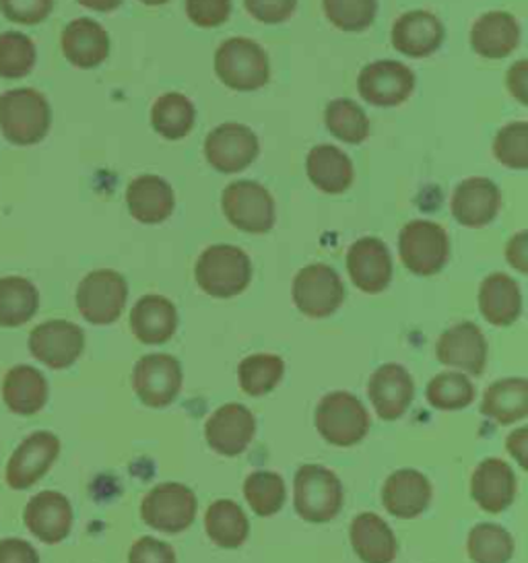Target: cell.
<instances>
[{
    "instance_id": "cell-23",
    "label": "cell",
    "mask_w": 528,
    "mask_h": 563,
    "mask_svg": "<svg viewBox=\"0 0 528 563\" xmlns=\"http://www.w3.org/2000/svg\"><path fill=\"white\" fill-rule=\"evenodd\" d=\"M471 496L479 508L490 514L510 508L516 496V475L502 459H485L471 477Z\"/></svg>"
},
{
    "instance_id": "cell-33",
    "label": "cell",
    "mask_w": 528,
    "mask_h": 563,
    "mask_svg": "<svg viewBox=\"0 0 528 563\" xmlns=\"http://www.w3.org/2000/svg\"><path fill=\"white\" fill-rule=\"evenodd\" d=\"M481 413L502 426H510L528 415V380L504 378L485 390Z\"/></svg>"
},
{
    "instance_id": "cell-52",
    "label": "cell",
    "mask_w": 528,
    "mask_h": 563,
    "mask_svg": "<svg viewBox=\"0 0 528 563\" xmlns=\"http://www.w3.org/2000/svg\"><path fill=\"white\" fill-rule=\"evenodd\" d=\"M527 442H528V428H520L508 435L506 446L510 450L512 456L518 461L522 468H527Z\"/></svg>"
},
{
    "instance_id": "cell-20",
    "label": "cell",
    "mask_w": 528,
    "mask_h": 563,
    "mask_svg": "<svg viewBox=\"0 0 528 563\" xmlns=\"http://www.w3.org/2000/svg\"><path fill=\"white\" fill-rule=\"evenodd\" d=\"M23 520L33 537L46 545H56L70 534L73 506L58 492H42L28 501Z\"/></svg>"
},
{
    "instance_id": "cell-53",
    "label": "cell",
    "mask_w": 528,
    "mask_h": 563,
    "mask_svg": "<svg viewBox=\"0 0 528 563\" xmlns=\"http://www.w3.org/2000/svg\"><path fill=\"white\" fill-rule=\"evenodd\" d=\"M77 2L82 4L85 9H91V11H98V13H110L122 4V0H77Z\"/></svg>"
},
{
    "instance_id": "cell-26",
    "label": "cell",
    "mask_w": 528,
    "mask_h": 563,
    "mask_svg": "<svg viewBox=\"0 0 528 563\" xmlns=\"http://www.w3.org/2000/svg\"><path fill=\"white\" fill-rule=\"evenodd\" d=\"M444 42L442 21L428 11H411L393 27V46L405 56L424 58L438 51Z\"/></svg>"
},
{
    "instance_id": "cell-3",
    "label": "cell",
    "mask_w": 528,
    "mask_h": 563,
    "mask_svg": "<svg viewBox=\"0 0 528 563\" xmlns=\"http://www.w3.org/2000/svg\"><path fill=\"white\" fill-rule=\"evenodd\" d=\"M294 508L310 525L334 520L343 508V483L322 464L299 466L294 479Z\"/></svg>"
},
{
    "instance_id": "cell-40",
    "label": "cell",
    "mask_w": 528,
    "mask_h": 563,
    "mask_svg": "<svg viewBox=\"0 0 528 563\" xmlns=\"http://www.w3.org/2000/svg\"><path fill=\"white\" fill-rule=\"evenodd\" d=\"M324 122L330 133L349 145H360L370 136V120L353 100L330 101Z\"/></svg>"
},
{
    "instance_id": "cell-21",
    "label": "cell",
    "mask_w": 528,
    "mask_h": 563,
    "mask_svg": "<svg viewBox=\"0 0 528 563\" xmlns=\"http://www.w3.org/2000/svg\"><path fill=\"white\" fill-rule=\"evenodd\" d=\"M431 485L428 477L415 468H400L384 481L382 504L396 518L411 520L428 510Z\"/></svg>"
},
{
    "instance_id": "cell-28",
    "label": "cell",
    "mask_w": 528,
    "mask_h": 563,
    "mask_svg": "<svg viewBox=\"0 0 528 563\" xmlns=\"http://www.w3.org/2000/svg\"><path fill=\"white\" fill-rule=\"evenodd\" d=\"M127 205L131 216L145 223H164L174 213V190L160 176H139L127 188Z\"/></svg>"
},
{
    "instance_id": "cell-38",
    "label": "cell",
    "mask_w": 528,
    "mask_h": 563,
    "mask_svg": "<svg viewBox=\"0 0 528 563\" xmlns=\"http://www.w3.org/2000/svg\"><path fill=\"white\" fill-rule=\"evenodd\" d=\"M466 551L473 563H508L514 555V541L504 527L483 522L469 532Z\"/></svg>"
},
{
    "instance_id": "cell-17",
    "label": "cell",
    "mask_w": 528,
    "mask_h": 563,
    "mask_svg": "<svg viewBox=\"0 0 528 563\" xmlns=\"http://www.w3.org/2000/svg\"><path fill=\"white\" fill-rule=\"evenodd\" d=\"M346 271L363 294H380L393 282V258L378 238H362L346 252Z\"/></svg>"
},
{
    "instance_id": "cell-46",
    "label": "cell",
    "mask_w": 528,
    "mask_h": 563,
    "mask_svg": "<svg viewBox=\"0 0 528 563\" xmlns=\"http://www.w3.org/2000/svg\"><path fill=\"white\" fill-rule=\"evenodd\" d=\"M186 13L202 30L219 27L230 19L231 0H186Z\"/></svg>"
},
{
    "instance_id": "cell-11",
    "label": "cell",
    "mask_w": 528,
    "mask_h": 563,
    "mask_svg": "<svg viewBox=\"0 0 528 563\" xmlns=\"http://www.w3.org/2000/svg\"><path fill=\"white\" fill-rule=\"evenodd\" d=\"M223 213L233 228L248 233H266L275 225V200L258 183L240 180L223 190Z\"/></svg>"
},
{
    "instance_id": "cell-25",
    "label": "cell",
    "mask_w": 528,
    "mask_h": 563,
    "mask_svg": "<svg viewBox=\"0 0 528 563\" xmlns=\"http://www.w3.org/2000/svg\"><path fill=\"white\" fill-rule=\"evenodd\" d=\"M178 329V310L164 296H143L131 312V331L145 345H162Z\"/></svg>"
},
{
    "instance_id": "cell-50",
    "label": "cell",
    "mask_w": 528,
    "mask_h": 563,
    "mask_svg": "<svg viewBox=\"0 0 528 563\" xmlns=\"http://www.w3.org/2000/svg\"><path fill=\"white\" fill-rule=\"evenodd\" d=\"M506 256H508V263H510L514 268H518L520 273H527V233L520 232L516 238H514V240H510L508 250H506Z\"/></svg>"
},
{
    "instance_id": "cell-22",
    "label": "cell",
    "mask_w": 528,
    "mask_h": 563,
    "mask_svg": "<svg viewBox=\"0 0 528 563\" xmlns=\"http://www.w3.org/2000/svg\"><path fill=\"white\" fill-rule=\"evenodd\" d=\"M502 205L499 188L487 178H469L452 195V216L464 228H485Z\"/></svg>"
},
{
    "instance_id": "cell-32",
    "label": "cell",
    "mask_w": 528,
    "mask_h": 563,
    "mask_svg": "<svg viewBox=\"0 0 528 563\" xmlns=\"http://www.w3.org/2000/svg\"><path fill=\"white\" fill-rule=\"evenodd\" d=\"M306 172L310 183L324 195H343L353 183V164L334 145H318L308 153Z\"/></svg>"
},
{
    "instance_id": "cell-54",
    "label": "cell",
    "mask_w": 528,
    "mask_h": 563,
    "mask_svg": "<svg viewBox=\"0 0 528 563\" xmlns=\"http://www.w3.org/2000/svg\"><path fill=\"white\" fill-rule=\"evenodd\" d=\"M141 2H145L148 7H160V4H165L167 0H141Z\"/></svg>"
},
{
    "instance_id": "cell-15",
    "label": "cell",
    "mask_w": 528,
    "mask_h": 563,
    "mask_svg": "<svg viewBox=\"0 0 528 563\" xmlns=\"http://www.w3.org/2000/svg\"><path fill=\"white\" fill-rule=\"evenodd\" d=\"M358 89L372 106L393 108L409 100L415 89V75L409 67L396 60H378L363 68Z\"/></svg>"
},
{
    "instance_id": "cell-8",
    "label": "cell",
    "mask_w": 528,
    "mask_h": 563,
    "mask_svg": "<svg viewBox=\"0 0 528 563\" xmlns=\"http://www.w3.org/2000/svg\"><path fill=\"white\" fill-rule=\"evenodd\" d=\"M197 496L182 483L155 485L141 504V516L151 529L178 534L197 518Z\"/></svg>"
},
{
    "instance_id": "cell-36",
    "label": "cell",
    "mask_w": 528,
    "mask_h": 563,
    "mask_svg": "<svg viewBox=\"0 0 528 563\" xmlns=\"http://www.w3.org/2000/svg\"><path fill=\"white\" fill-rule=\"evenodd\" d=\"M197 120V110L193 101L182 93H165L151 108V124L155 133L169 141L184 139L193 131Z\"/></svg>"
},
{
    "instance_id": "cell-45",
    "label": "cell",
    "mask_w": 528,
    "mask_h": 563,
    "mask_svg": "<svg viewBox=\"0 0 528 563\" xmlns=\"http://www.w3.org/2000/svg\"><path fill=\"white\" fill-rule=\"evenodd\" d=\"M54 0H0V13L19 25H37L50 18Z\"/></svg>"
},
{
    "instance_id": "cell-39",
    "label": "cell",
    "mask_w": 528,
    "mask_h": 563,
    "mask_svg": "<svg viewBox=\"0 0 528 563\" xmlns=\"http://www.w3.org/2000/svg\"><path fill=\"white\" fill-rule=\"evenodd\" d=\"M426 397L440 411H459L475 400V386L462 372H444L429 382Z\"/></svg>"
},
{
    "instance_id": "cell-7",
    "label": "cell",
    "mask_w": 528,
    "mask_h": 563,
    "mask_svg": "<svg viewBox=\"0 0 528 563\" xmlns=\"http://www.w3.org/2000/svg\"><path fill=\"white\" fill-rule=\"evenodd\" d=\"M129 299V285L127 279L110 271L99 268L91 271L77 289V308L82 318L91 324L106 327L116 322Z\"/></svg>"
},
{
    "instance_id": "cell-27",
    "label": "cell",
    "mask_w": 528,
    "mask_h": 563,
    "mask_svg": "<svg viewBox=\"0 0 528 563\" xmlns=\"http://www.w3.org/2000/svg\"><path fill=\"white\" fill-rule=\"evenodd\" d=\"M351 545L363 563H393L398 553L395 532L378 514H358L351 522Z\"/></svg>"
},
{
    "instance_id": "cell-43",
    "label": "cell",
    "mask_w": 528,
    "mask_h": 563,
    "mask_svg": "<svg viewBox=\"0 0 528 563\" xmlns=\"http://www.w3.org/2000/svg\"><path fill=\"white\" fill-rule=\"evenodd\" d=\"M322 7L337 30L363 32L376 19L378 0H322Z\"/></svg>"
},
{
    "instance_id": "cell-42",
    "label": "cell",
    "mask_w": 528,
    "mask_h": 563,
    "mask_svg": "<svg viewBox=\"0 0 528 563\" xmlns=\"http://www.w3.org/2000/svg\"><path fill=\"white\" fill-rule=\"evenodd\" d=\"M35 46L32 37L19 32L0 34V79H23L35 67Z\"/></svg>"
},
{
    "instance_id": "cell-37",
    "label": "cell",
    "mask_w": 528,
    "mask_h": 563,
    "mask_svg": "<svg viewBox=\"0 0 528 563\" xmlns=\"http://www.w3.org/2000/svg\"><path fill=\"white\" fill-rule=\"evenodd\" d=\"M285 374V362L273 353H256L238 367L240 388L248 397H264L277 388Z\"/></svg>"
},
{
    "instance_id": "cell-18",
    "label": "cell",
    "mask_w": 528,
    "mask_h": 563,
    "mask_svg": "<svg viewBox=\"0 0 528 563\" xmlns=\"http://www.w3.org/2000/svg\"><path fill=\"white\" fill-rule=\"evenodd\" d=\"M436 353L442 364L473 376H481L487 365V341L473 322H461L442 332L436 343Z\"/></svg>"
},
{
    "instance_id": "cell-16",
    "label": "cell",
    "mask_w": 528,
    "mask_h": 563,
    "mask_svg": "<svg viewBox=\"0 0 528 563\" xmlns=\"http://www.w3.org/2000/svg\"><path fill=\"white\" fill-rule=\"evenodd\" d=\"M256 433V419L244 405L228 402L205 423L207 444L221 456H240Z\"/></svg>"
},
{
    "instance_id": "cell-13",
    "label": "cell",
    "mask_w": 528,
    "mask_h": 563,
    "mask_svg": "<svg viewBox=\"0 0 528 563\" xmlns=\"http://www.w3.org/2000/svg\"><path fill=\"white\" fill-rule=\"evenodd\" d=\"M258 136L244 124L226 122L205 141L207 162L221 174H238L258 157Z\"/></svg>"
},
{
    "instance_id": "cell-29",
    "label": "cell",
    "mask_w": 528,
    "mask_h": 563,
    "mask_svg": "<svg viewBox=\"0 0 528 563\" xmlns=\"http://www.w3.org/2000/svg\"><path fill=\"white\" fill-rule=\"evenodd\" d=\"M2 398L15 415H35L48 402V382L32 365H15L4 374Z\"/></svg>"
},
{
    "instance_id": "cell-47",
    "label": "cell",
    "mask_w": 528,
    "mask_h": 563,
    "mask_svg": "<svg viewBox=\"0 0 528 563\" xmlns=\"http://www.w3.org/2000/svg\"><path fill=\"white\" fill-rule=\"evenodd\" d=\"M246 11L261 23L277 25L294 15L297 0H244Z\"/></svg>"
},
{
    "instance_id": "cell-31",
    "label": "cell",
    "mask_w": 528,
    "mask_h": 563,
    "mask_svg": "<svg viewBox=\"0 0 528 563\" xmlns=\"http://www.w3.org/2000/svg\"><path fill=\"white\" fill-rule=\"evenodd\" d=\"M479 310L494 327H508L522 312V294L518 283L504 273L485 277L479 287Z\"/></svg>"
},
{
    "instance_id": "cell-14",
    "label": "cell",
    "mask_w": 528,
    "mask_h": 563,
    "mask_svg": "<svg viewBox=\"0 0 528 563\" xmlns=\"http://www.w3.org/2000/svg\"><path fill=\"white\" fill-rule=\"evenodd\" d=\"M28 345L33 357L50 369H66L81 357L85 332L68 320H48L33 329Z\"/></svg>"
},
{
    "instance_id": "cell-5",
    "label": "cell",
    "mask_w": 528,
    "mask_h": 563,
    "mask_svg": "<svg viewBox=\"0 0 528 563\" xmlns=\"http://www.w3.org/2000/svg\"><path fill=\"white\" fill-rule=\"evenodd\" d=\"M215 73L221 84L235 91H256L268 84L271 67L266 52L256 42L231 37L215 54Z\"/></svg>"
},
{
    "instance_id": "cell-49",
    "label": "cell",
    "mask_w": 528,
    "mask_h": 563,
    "mask_svg": "<svg viewBox=\"0 0 528 563\" xmlns=\"http://www.w3.org/2000/svg\"><path fill=\"white\" fill-rule=\"evenodd\" d=\"M0 563H40V555L35 547L23 539H2Z\"/></svg>"
},
{
    "instance_id": "cell-19",
    "label": "cell",
    "mask_w": 528,
    "mask_h": 563,
    "mask_svg": "<svg viewBox=\"0 0 528 563\" xmlns=\"http://www.w3.org/2000/svg\"><path fill=\"white\" fill-rule=\"evenodd\" d=\"M367 395L380 419L396 421L407 413L415 397L411 374L403 365H380L370 378Z\"/></svg>"
},
{
    "instance_id": "cell-12",
    "label": "cell",
    "mask_w": 528,
    "mask_h": 563,
    "mask_svg": "<svg viewBox=\"0 0 528 563\" xmlns=\"http://www.w3.org/2000/svg\"><path fill=\"white\" fill-rule=\"evenodd\" d=\"M61 454V440L52 431H33L19 446L7 464L4 479L11 489H30L50 471Z\"/></svg>"
},
{
    "instance_id": "cell-9",
    "label": "cell",
    "mask_w": 528,
    "mask_h": 563,
    "mask_svg": "<svg viewBox=\"0 0 528 563\" xmlns=\"http://www.w3.org/2000/svg\"><path fill=\"white\" fill-rule=\"evenodd\" d=\"M292 298L301 314L327 318L345 301V285L329 265L304 266L292 285Z\"/></svg>"
},
{
    "instance_id": "cell-24",
    "label": "cell",
    "mask_w": 528,
    "mask_h": 563,
    "mask_svg": "<svg viewBox=\"0 0 528 563\" xmlns=\"http://www.w3.org/2000/svg\"><path fill=\"white\" fill-rule=\"evenodd\" d=\"M66 60L77 68H96L110 54L108 32L94 19L70 21L61 37Z\"/></svg>"
},
{
    "instance_id": "cell-30",
    "label": "cell",
    "mask_w": 528,
    "mask_h": 563,
    "mask_svg": "<svg viewBox=\"0 0 528 563\" xmlns=\"http://www.w3.org/2000/svg\"><path fill=\"white\" fill-rule=\"evenodd\" d=\"M520 42V25L504 11H492L479 18L471 32V46L483 58L499 60L510 56Z\"/></svg>"
},
{
    "instance_id": "cell-4",
    "label": "cell",
    "mask_w": 528,
    "mask_h": 563,
    "mask_svg": "<svg viewBox=\"0 0 528 563\" xmlns=\"http://www.w3.org/2000/svg\"><path fill=\"white\" fill-rule=\"evenodd\" d=\"M314 421L318 433L329 444L339 448L360 444L370 430V415L362 400L345 390H337L322 398L318 402Z\"/></svg>"
},
{
    "instance_id": "cell-51",
    "label": "cell",
    "mask_w": 528,
    "mask_h": 563,
    "mask_svg": "<svg viewBox=\"0 0 528 563\" xmlns=\"http://www.w3.org/2000/svg\"><path fill=\"white\" fill-rule=\"evenodd\" d=\"M508 87L518 100L527 101V60H520L516 67L508 73Z\"/></svg>"
},
{
    "instance_id": "cell-10",
    "label": "cell",
    "mask_w": 528,
    "mask_h": 563,
    "mask_svg": "<svg viewBox=\"0 0 528 563\" xmlns=\"http://www.w3.org/2000/svg\"><path fill=\"white\" fill-rule=\"evenodd\" d=\"M182 365L176 357L165 353H151L141 357L132 369V388L139 400L151 409L172 405L182 390Z\"/></svg>"
},
{
    "instance_id": "cell-48",
    "label": "cell",
    "mask_w": 528,
    "mask_h": 563,
    "mask_svg": "<svg viewBox=\"0 0 528 563\" xmlns=\"http://www.w3.org/2000/svg\"><path fill=\"white\" fill-rule=\"evenodd\" d=\"M129 563H178V560L169 543L153 537H143L131 547Z\"/></svg>"
},
{
    "instance_id": "cell-41",
    "label": "cell",
    "mask_w": 528,
    "mask_h": 563,
    "mask_svg": "<svg viewBox=\"0 0 528 563\" xmlns=\"http://www.w3.org/2000/svg\"><path fill=\"white\" fill-rule=\"evenodd\" d=\"M244 497L254 514L268 518L275 516L285 504V483L277 473L271 471H254L244 481Z\"/></svg>"
},
{
    "instance_id": "cell-35",
    "label": "cell",
    "mask_w": 528,
    "mask_h": 563,
    "mask_svg": "<svg viewBox=\"0 0 528 563\" xmlns=\"http://www.w3.org/2000/svg\"><path fill=\"white\" fill-rule=\"evenodd\" d=\"M40 294L25 277L0 279V327L16 329L37 314Z\"/></svg>"
},
{
    "instance_id": "cell-1",
    "label": "cell",
    "mask_w": 528,
    "mask_h": 563,
    "mask_svg": "<svg viewBox=\"0 0 528 563\" xmlns=\"http://www.w3.org/2000/svg\"><path fill=\"white\" fill-rule=\"evenodd\" d=\"M52 124L50 103L40 91L21 87L0 96V131L19 147H32L46 139Z\"/></svg>"
},
{
    "instance_id": "cell-34",
    "label": "cell",
    "mask_w": 528,
    "mask_h": 563,
    "mask_svg": "<svg viewBox=\"0 0 528 563\" xmlns=\"http://www.w3.org/2000/svg\"><path fill=\"white\" fill-rule=\"evenodd\" d=\"M205 529L215 545L238 549L246 543L250 522L244 510L235 501L217 499L207 510Z\"/></svg>"
},
{
    "instance_id": "cell-2",
    "label": "cell",
    "mask_w": 528,
    "mask_h": 563,
    "mask_svg": "<svg viewBox=\"0 0 528 563\" xmlns=\"http://www.w3.org/2000/svg\"><path fill=\"white\" fill-rule=\"evenodd\" d=\"M198 287L211 298H235L252 282V263L246 252L230 244H215L198 256L195 266Z\"/></svg>"
},
{
    "instance_id": "cell-6",
    "label": "cell",
    "mask_w": 528,
    "mask_h": 563,
    "mask_svg": "<svg viewBox=\"0 0 528 563\" xmlns=\"http://www.w3.org/2000/svg\"><path fill=\"white\" fill-rule=\"evenodd\" d=\"M398 252L403 265L419 277L440 273L450 256V242L444 228L431 221H411L403 228L398 238Z\"/></svg>"
},
{
    "instance_id": "cell-44",
    "label": "cell",
    "mask_w": 528,
    "mask_h": 563,
    "mask_svg": "<svg viewBox=\"0 0 528 563\" xmlns=\"http://www.w3.org/2000/svg\"><path fill=\"white\" fill-rule=\"evenodd\" d=\"M494 155L506 167L525 169L528 166L527 122H514L504 126L495 136Z\"/></svg>"
}]
</instances>
